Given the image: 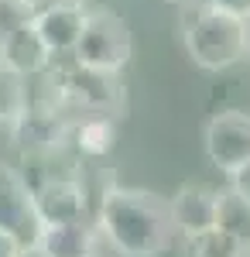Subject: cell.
I'll return each mask as SVG.
<instances>
[{
	"label": "cell",
	"mask_w": 250,
	"mask_h": 257,
	"mask_svg": "<svg viewBox=\"0 0 250 257\" xmlns=\"http://www.w3.org/2000/svg\"><path fill=\"white\" fill-rule=\"evenodd\" d=\"M172 223L182 240H195L216 230V209H219V189L206 182H185L168 196Z\"/></svg>",
	"instance_id": "9c48e42d"
},
{
	"label": "cell",
	"mask_w": 250,
	"mask_h": 257,
	"mask_svg": "<svg viewBox=\"0 0 250 257\" xmlns=\"http://www.w3.org/2000/svg\"><path fill=\"white\" fill-rule=\"evenodd\" d=\"M178 4H185V7H189V4H192V0H178Z\"/></svg>",
	"instance_id": "7402d4cb"
},
{
	"label": "cell",
	"mask_w": 250,
	"mask_h": 257,
	"mask_svg": "<svg viewBox=\"0 0 250 257\" xmlns=\"http://www.w3.org/2000/svg\"><path fill=\"white\" fill-rule=\"evenodd\" d=\"M35 206L45 226L82 223L89 216V189L72 175H45L35 182Z\"/></svg>",
	"instance_id": "ba28073f"
},
{
	"label": "cell",
	"mask_w": 250,
	"mask_h": 257,
	"mask_svg": "<svg viewBox=\"0 0 250 257\" xmlns=\"http://www.w3.org/2000/svg\"><path fill=\"white\" fill-rule=\"evenodd\" d=\"M86 21H89V7L82 0H72V4H62V7H52L35 18V28H38L41 41L48 45V52L62 59V55H76L79 38L86 31Z\"/></svg>",
	"instance_id": "8fae6325"
},
{
	"label": "cell",
	"mask_w": 250,
	"mask_h": 257,
	"mask_svg": "<svg viewBox=\"0 0 250 257\" xmlns=\"http://www.w3.org/2000/svg\"><path fill=\"white\" fill-rule=\"evenodd\" d=\"M206 7L219 11V14H230V18L250 24V0H202Z\"/></svg>",
	"instance_id": "e0dca14e"
},
{
	"label": "cell",
	"mask_w": 250,
	"mask_h": 257,
	"mask_svg": "<svg viewBox=\"0 0 250 257\" xmlns=\"http://www.w3.org/2000/svg\"><path fill=\"white\" fill-rule=\"evenodd\" d=\"M82 4H86V0H82Z\"/></svg>",
	"instance_id": "cb8c5ba5"
},
{
	"label": "cell",
	"mask_w": 250,
	"mask_h": 257,
	"mask_svg": "<svg viewBox=\"0 0 250 257\" xmlns=\"http://www.w3.org/2000/svg\"><path fill=\"white\" fill-rule=\"evenodd\" d=\"M21 7L31 14V18H38L45 11H52V7H62V4H72V0H18Z\"/></svg>",
	"instance_id": "d6986e66"
},
{
	"label": "cell",
	"mask_w": 250,
	"mask_h": 257,
	"mask_svg": "<svg viewBox=\"0 0 250 257\" xmlns=\"http://www.w3.org/2000/svg\"><path fill=\"white\" fill-rule=\"evenodd\" d=\"M182 45L192 65L206 72H223L247 59L250 24L230 18V14H219L199 0V4L182 7Z\"/></svg>",
	"instance_id": "7a4b0ae2"
},
{
	"label": "cell",
	"mask_w": 250,
	"mask_h": 257,
	"mask_svg": "<svg viewBox=\"0 0 250 257\" xmlns=\"http://www.w3.org/2000/svg\"><path fill=\"white\" fill-rule=\"evenodd\" d=\"M134 55V38H131V24L120 18L116 11L96 7L89 11L86 31L79 38V48L72 62L93 72H106V76H120L127 69V62Z\"/></svg>",
	"instance_id": "277c9868"
},
{
	"label": "cell",
	"mask_w": 250,
	"mask_h": 257,
	"mask_svg": "<svg viewBox=\"0 0 250 257\" xmlns=\"http://www.w3.org/2000/svg\"><path fill=\"white\" fill-rule=\"evenodd\" d=\"M247 62H250V52H247Z\"/></svg>",
	"instance_id": "603a6c76"
},
{
	"label": "cell",
	"mask_w": 250,
	"mask_h": 257,
	"mask_svg": "<svg viewBox=\"0 0 250 257\" xmlns=\"http://www.w3.org/2000/svg\"><path fill=\"white\" fill-rule=\"evenodd\" d=\"M116 144V117H79L72 131V148L82 158L99 161Z\"/></svg>",
	"instance_id": "4fadbf2b"
},
{
	"label": "cell",
	"mask_w": 250,
	"mask_h": 257,
	"mask_svg": "<svg viewBox=\"0 0 250 257\" xmlns=\"http://www.w3.org/2000/svg\"><path fill=\"white\" fill-rule=\"evenodd\" d=\"M7 131L24 158H52V155H62L65 148H72L76 117L65 110H52V106H28Z\"/></svg>",
	"instance_id": "8992f818"
},
{
	"label": "cell",
	"mask_w": 250,
	"mask_h": 257,
	"mask_svg": "<svg viewBox=\"0 0 250 257\" xmlns=\"http://www.w3.org/2000/svg\"><path fill=\"white\" fill-rule=\"evenodd\" d=\"M21 257H48L41 247H28V250H21Z\"/></svg>",
	"instance_id": "44dd1931"
},
{
	"label": "cell",
	"mask_w": 250,
	"mask_h": 257,
	"mask_svg": "<svg viewBox=\"0 0 250 257\" xmlns=\"http://www.w3.org/2000/svg\"><path fill=\"white\" fill-rule=\"evenodd\" d=\"M38 247L48 257H106V254H113L106 247L103 233H99L96 219L65 223V226H45Z\"/></svg>",
	"instance_id": "7c38bea8"
},
{
	"label": "cell",
	"mask_w": 250,
	"mask_h": 257,
	"mask_svg": "<svg viewBox=\"0 0 250 257\" xmlns=\"http://www.w3.org/2000/svg\"><path fill=\"white\" fill-rule=\"evenodd\" d=\"M55 76H58V93H62V106L72 117H120L127 106V93L120 76H106V72H93L82 69L76 62L58 65L55 62Z\"/></svg>",
	"instance_id": "3957f363"
},
{
	"label": "cell",
	"mask_w": 250,
	"mask_h": 257,
	"mask_svg": "<svg viewBox=\"0 0 250 257\" xmlns=\"http://www.w3.org/2000/svg\"><path fill=\"white\" fill-rule=\"evenodd\" d=\"M0 257H21V247L11 237H4V233H0Z\"/></svg>",
	"instance_id": "ffe728a7"
},
{
	"label": "cell",
	"mask_w": 250,
	"mask_h": 257,
	"mask_svg": "<svg viewBox=\"0 0 250 257\" xmlns=\"http://www.w3.org/2000/svg\"><path fill=\"white\" fill-rule=\"evenodd\" d=\"M202 144H206V158L212 161V168H219L230 178L250 161V113H243V110L216 113L206 123Z\"/></svg>",
	"instance_id": "52a82bcc"
},
{
	"label": "cell",
	"mask_w": 250,
	"mask_h": 257,
	"mask_svg": "<svg viewBox=\"0 0 250 257\" xmlns=\"http://www.w3.org/2000/svg\"><path fill=\"white\" fill-rule=\"evenodd\" d=\"M216 230L236 240L250 250V199L236 196L233 189H219V209H216Z\"/></svg>",
	"instance_id": "5bb4252c"
},
{
	"label": "cell",
	"mask_w": 250,
	"mask_h": 257,
	"mask_svg": "<svg viewBox=\"0 0 250 257\" xmlns=\"http://www.w3.org/2000/svg\"><path fill=\"white\" fill-rule=\"evenodd\" d=\"M0 233L11 237L21 250L38 247L45 233L35 206V182H28V175L7 161H0Z\"/></svg>",
	"instance_id": "5b68a950"
},
{
	"label": "cell",
	"mask_w": 250,
	"mask_h": 257,
	"mask_svg": "<svg viewBox=\"0 0 250 257\" xmlns=\"http://www.w3.org/2000/svg\"><path fill=\"white\" fill-rule=\"evenodd\" d=\"M28 106H31V82L0 65V123L11 127Z\"/></svg>",
	"instance_id": "9a60e30c"
},
{
	"label": "cell",
	"mask_w": 250,
	"mask_h": 257,
	"mask_svg": "<svg viewBox=\"0 0 250 257\" xmlns=\"http://www.w3.org/2000/svg\"><path fill=\"white\" fill-rule=\"evenodd\" d=\"M226 182H230L226 189H233L236 196L250 199V161H247V165H243V168H240V172H233V175L226 178Z\"/></svg>",
	"instance_id": "ac0fdd59"
},
{
	"label": "cell",
	"mask_w": 250,
	"mask_h": 257,
	"mask_svg": "<svg viewBox=\"0 0 250 257\" xmlns=\"http://www.w3.org/2000/svg\"><path fill=\"white\" fill-rule=\"evenodd\" d=\"M0 65H7L11 72H18L24 79H35L41 72H48L55 65V55L48 52V45L41 41L38 28H35V18L18 24L7 41L0 45Z\"/></svg>",
	"instance_id": "30bf717a"
},
{
	"label": "cell",
	"mask_w": 250,
	"mask_h": 257,
	"mask_svg": "<svg viewBox=\"0 0 250 257\" xmlns=\"http://www.w3.org/2000/svg\"><path fill=\"white\" fill-rule=\"evenodd\" d=\"M96 226L116 257H161L175 247L168 199L151 189L110 182L96 202Z\"/></svg>",
	"instance_id": "6da1fadb"
},
{
	"label": "cell",
	"mask_w": 250,
	"mask_h": 257,
	"mask_svg": "<svg viewBox=\"0 0 250 257\" xmlns=\"http://www.w3.org/2000/svg\"><path fill=\"white\" fill-rule=\"evenodd\" d=\"M185 257H250L247 247H240L236 240H230L226 233L212 230L195 240H185Z\"/></svg>",
	"instance_id": "2e32d148"
}]
</instances>
